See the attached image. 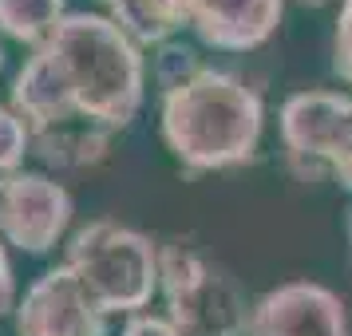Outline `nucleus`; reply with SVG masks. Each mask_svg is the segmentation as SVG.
Masks as SVG:
<instances>
[{"label":"nucleus","mask_w":352,"mask_h":336,"mask_svg":"<svg viewBox=\"0 0 352 336\" xmlns=\"http://www.w3.org/2000/svg\"><path fill=\"white\" fill-rule=\"evenodd\" d=\"M32 155V131L8 103H0V178L16 175Z\"/></svg>","instance_id":"nucleus-15"},{"label":"nucleus","mask_w":352,"mask_h":336,"mask_svg":"<svg viewBox=\"0 0 352 336\" xmlns=\"http://www.w3.org/2000/svg\"><path fill=\"white\" fill-rule=\"evenodd\" d=\"M301 4H309V8H324V4H333V0H301Z\"/></svg>","instance_id":"nucleus-19"},{"label":"nucleus","mask_w":352,"mask_h":336,"mask_svg":"<svg viewBox=\"0 0 352 336\" xmlns=\"http://www.w3.org/2000/svg\"><path fill=\"white\" fill-rule=\"evenodd\" d=\"M333 71L336 80L352 83V0H340V16L333 32Z\"/></svg>","instance_id":"nucleus-16"},{"label":"nucleus","mask_w":352,"mask_h":336,"mask_svg":"<svg viewBox=\"0 0 352 336\" xmlns=\"http://www.w3.org/2000/svg\"><path fill=\"white\" fill-rule=\"evenodd\" d=\"M250 336H352L344 304L317 281H285L254 304Z\"/></svg>","instance_id":"nucleus-8"},{"label":"nucleus","mask_w":352,"mask_h":336,"mask_svg":"<svg viewBox=\"0 0 352 336\" xmlns=\"http://www.w3.org/2000/svg\"><path fill=\"white\" fill-rule=\"evenodd\" d=\"M190 8L194 0H115L111 20L139 48H159L178 28H190Z\"/></svg>","instance_id":"nucleus-12"},{"label":"nucleus","mask_w":352,"mask_h":336,"mask_svg":"<svg viewBox=\"0 0 352 336\" xmlns=\"http://www.w3.org/2000/svg\"><path fill=\"white\" fill-rule=\"evenodd\" d=\"M159 293L182 336H250L254 304L245 289L194 245H159Z\"/></svg>","instance_id":"nucleus-4"},{"label":"nucleus","mask_w":352,"mask_h":336,"mask_svg":"<svg viewBox=\"0 0 352 336\" xmlns=\"http://www.w3.org/2000/svg\"><path fill=\"white\" fill-rule=\"evenodd\" d=\"M349 249H352V210H349Z\"/></svg>","instance_id":"nucleus-20"},{"label":"nucleus","mask_w":352,"mask_h":336,"mask_svg":"<svg viewBox=\"0 0 352 336\" xmlns=\"http://www.w3.org/2000/svg\"><path fill=\"white\" fill-rule=\"evenodd\" d=\"M111 317L99 309L64 261L36 277L16 301V336H107Z\"/></svg>","instance_id":"nucleus-7"},{"label":"nucleus","mask_w":352,"mask_h":336,"mask_svg":"<svg viewBox=\"0 0 352 336\" xmlns=\"http://www.w3.org/2000/svg\"><path fill=\"white\" fill-rule=\"evenodd\" d=\"M72 225V194L48 175L16 170L0 186V238L24 254H48Z\"/></svg>","instance_id":"nucleus-6"},{"label":"nucleus","mask_w":352,"mask_h":336,"mask_svg":"<svg viewBox=\"0 0 352 336\" xmlns=\"http://www.w3.org/2000/svg\"><path fill=\"white\" fill-rule=\"evenodd\" d=\"M285 16V0H194L190 28L206 48L254 52Z\"/></svg>","instance_id":"nucleus-9"},{"label":"nucleus","mask_w":352,"mask_h":336,"mask_svg":"<svg viewBox=\"0 0 352 336\" xmlns=\"http://www.w3.org/2000/svg\"><path fill=\"white\" fill-rule=\"evenodd\" d=\"M281 143L305 175H329L352 190V96L344 91H297L277 115Z\"/></svg>","instance_id":"nucleus-5"},{"label":"nucleus","mask_w":352,"mask_h":336,"mask_svg":"<svg viewBox=\"0 0 352 336\" xmlns=\"http://www.w3.org/2000/svg\"><path fill=\"white\" fill-rule=\"evenodd\" d=\"M202 67L206 64H202V56H198L190 44L170 40V44H159L155 60H151V76H155V83H159V91L166 96V91H175V87H182V83H190Z\"/></svg>","instance_id":"nucleus-14"},{"label":"nucleus","mask_w":352,"mask_h":336,"mask_svg":"<svg viewBox=\"0 0 352 336\" xmlns=\"http://www.w3.org/2000/svg\"><path fill=\"white\" fill-rule=\"evenodd\" d=\"M64 265L107 317H135L159 293V245L111 218L80 225L67 241Z\"/></svg>","instance_id":"nucleus-3"},{"label":"nucleus","mask_w":352,"mask_h":336,"mask_svg":"<svg viewBox=\"0 0 352 336\" xmlns=\"http://www.w3.org/2000/svg\"><path fill=\"white\" fill-rule=\"evenodd\" d=\"M8 107L28 123V131L56 127V123H67V119L80 115L64 76H60V67H56V60L44 48H36L24 60V67L16 71V80H12V103Z\"/></svg>","instance_id":"nucleus-10"},{"label":"nucleus","mask_w":352,"mask_h":336,"mask_svg":"<svg viewBox=\"0 0 352 336\" xmlns=\"http://www.w3.org/2000/svg\"><path fill=\"white\" fill-rule=\"evenodd\" d=\"M0 67H4V48H0Z\"/></svg>","instance_id":"nucleus-21"},{"label":"nucleus","mask_w":352,"mask_h":336,"mask_svg":"<svg viewBox=\"0 0 352 336\" xmlns=\"http://www.w3.org/2000/svg\"><path fill=\"white\" fill-rule=\"evenodd\" d=\"M261 96L222 67H202L190 83L162 96V143L190 175L250 162L261 143Z\"/></svg>","instance_id":"nucleus-1"},{"label":"nucleus","mask_w":352,"mask_h":336,"mask_svg":"<svg viewBox=\"0 0 352 336\" xmlns=\"http://www.w3.org/2000/svg\"><path fill=\"white\" fill-rule=\"evenodd\" d=\"M107 146H111V131L91 123V119H67L56 127L32 131V155L40 162H48L56 170H83V166H96L107 159Z\"/></svg>","instance_id":"nucleus-11"},{"label":"nucleus","mask_w":352,"mask_h":336,"mask_svg":"<svg viewBox=\"0 0 352 336\" xmlns=\"http://www.w3.org/2000/svg\"><path fill=\"white\" fill-rule=\"evenodd\" d=\"M103 4H115V0H103Z\"/></svg>","instance_id":"nucleus-22"},{"label":"nucleus","mask_w":352,"mask_h":336,"mask_svg":"<svg viewBox=\"0 0 352 336\" xmlns=\"http://www.w3.org/2000/svg\"><path fill=\"white\" fill-rule=\"evenodd\" d=\"M123 336H182V333H178L166 317H155V313H135V317H127V324H123Z\"/></svg>","instance_id":"nucleus-17"},{"label":"nucleus","mask_w":352,"mask_h":336,"mask_svg":"<svg viewBox=\"0 0 352 336\" xmlns=\"http://www.w3.org/2000/svg\"><path fill=\"white\" fill-rule=\"evenodd\" d=\"M44 52L56 60L83 119L123 131L139 115L146 99L143 52L111 16L67 12Z\"/></svg>","instance_id":"nucleus-2"},{"label":"nucleus","mask_w":352,"mask_h":336,"mask_svg":"<svg viewBox=\"0 0 352 336\" xmlns=\"http://www.w3.org/2000/svg\"><path fill=\"white\" fill-rule=\"evenodd\" d=\"M64 8L67 0H0V32L20 44L44 48L67 16Z\"/></svg>","instance_id":"nucleus-13"},{"label":"nucleus","mask_w":352,"mask_h":336,"mask_svg":"<svg viewBox=\"0 0 352 336\" xmlns=\"http://www.w3.org/2000/svg\"><path fill=\"white\" fill-rule=\"evenodd\" d=\"M4 313H16V273L8 261V241L0 238V317Z\"/></svg>","instance_id":"nucleus-18"}]
</instances>
